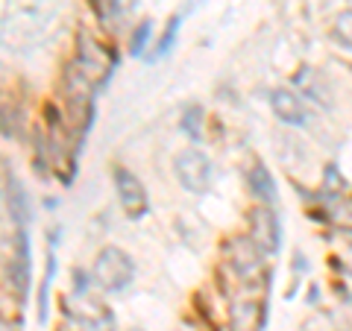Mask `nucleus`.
I'll list each match as a JSON object with an SVG mask.
<instances>
[{"mask_svg": "<svg viewBox=\"0 0 352 331\" xmlns=\"http://www.w3.org/2000/svg\"><path fill=\"white\" fill-rule=\"evenodd\" d=\"M200 117H203V112H200L197 106H191L188 112H185V120H182V129L188 132V135H191L194 141L200 138Z\"/></svg>", "mask_w": 352, "mask_h": 331, "instance_id": "obj_12", "label": "nucleus"}, {"mask_svg": "<svg viewBox=\"0 0 352 331\" xmlns=\"http://www.w3.org/2000/svg\"><path fill=\"white\" fill-rule=\"evenodd\" d=\"M270 106H273V112H276V117L282 120V124H288V126H305L308 124L305 106L300 103V97L291 94V91H273Z\"/></svg>", "mask_w": 352, "mask_h": 331, "instance_id": "obj_5", "label": "nucleus"}, {"mask_svg": "<svg viewBox=\"0 0 352 331\" xmlns=\"http://www.w3.org/2000/svg\"><path fill=\"white\" fill-rule=\"evenodd\" d=\"M264 326V311L261 305H235L232 308V328L235 331H261Z\"/></svg>", "mask_w": 352, "mask_h": 331, "instance_id": "obj_8", "label": "nucleus"}, {"mask_svg": "<svg viewBox=\"0 0 352 331\" xmlns=\"http://www.w3.org/2000/svg\"><path fill=\"white\" fill-rule=\"evenodd\" d=\"M6 279L18 290V296H27V288H30V240H27L24 229H18V235H15L12 258L6 264Z\"/></svg>", "mask_w": 352, "mask_h": 331, "instance_id": "obj_3", "label": "nucleus"}, {"mask_svg": "<svg viewBox=\"0 0 352 331\" xmlns=\"http://www.w3.org/2000/svg\"><path fill=\"white\" fill-rule=\"evenodd\" d=\"M179 24H182V18H170V24H168V30H164V36H162L159 47H156V56H168L170 53L176 36H179Z\"/></svg>", "mask_w": 352, "mask_h": 331, "instance_id": "obj_10", "label": "nucleus"}, {"mask_svg": "<svg viewBox=\"0 0 352 331\" xmlns=\"http://www.w3.org/2000/svg\"><path fill=\"white\" fill-rule=\"evenodd\" d=\"M94 279L103 290H124L132 282V261L120 249L109 247L100 252V258L94 264Z\"/></svg>", "mask_w": 352, "mask_h": 331, "instance_id": "obj_1", "label": "nucleus"}, {"mask_svg": "<svg viewBox=\"0 0 352 331\" xmlns=\"http://www.w3.org/2000/svg\"><path fill=\"white\" fill-rule=\"evenodd\" d=\"M6 208H9V214H12V220L18 223V229H24L30 223V196L9 170H6Z\"/></svg>", "mask_w": 352, "mask_h": 331, "instance_id": "obj_7", "label": "nucleus"}, {"mask_svg": "<svg viewBox=\"0 0 352 331\" xmlns=\"http://www.w3.org/2000/svg\"><path fill=\"white\" fill-rule=\"evenodd\" d=\"M176 176H179L185 191L203 194V191H208V185H212L214 170H212V161H208L200 150H188L176 159Z\"/></svg>", "mask_w": 352, "mask_h": 331, "instance_id": "obj_2", "label": "nucleus"}, {"mask_svg": "<svg viewBox=\"0 0 352 331\" xmlns=\"http://www.w3.org/2000/svg\"><path fill=\"white\" fill-rule=\"evenodd\" d=\"M115 187H118L120 205L126 208L129 217H141L147 212V194L135 173H129L126 168H115Z\"/></svg>", "mask_w": 352, "mask_h": 331, "instance_id": "obj_4", "label": "nucleus"}, {"mask_svg": "<svg viewBox=\"0 0 352 331\" xmlns=\"http://www.w3.org/2000/svg\"><path fill=\"white\" fill-rule=\"evenodd\" d=\"M247 182H250L252 194H256L258 200H264V203H273V200H276V182H273V176H270L267 168L256 164V168L247 173Z\"/></svg>", "mask_w": 352, "mask_h": 331, "instance_id": "obj_9", "label": "nucleus"}, {"mask_svg": "<svg viewBox=\"0 0 352 331\" xmlns=\"http://www.w3.org/2000/svg\"><path fill=\"white\" fill-rule=\"evenodd\" d=\"M335 36L340 38V44H346V47L352 50V12L338 15V21H335Z\"/></svg>", "mask_w": 352, "mask_h": 331, "instance_id": "obj_11", "label": "nucleus"}, {"mask_svg": "<svg viewBox=\"0 0 352 331\" xmlns=\"http://www.w3.org/2000/svg\"><path fill=\"white\" fill-rule=\"evenodd\" d=\"M279 220L273 217L270 212H252V240L264 249V252H276L279 249Z\"/></svg>", "mask_w": 352, "mask_h": 331, "instance_id": "obj_6", "label": "nucleus"}, {"mask_svg": "<svg viewBox=\"0 0 352 331\" xmlns=\"http://www.w3.org/2000/svg\"><path fill=\"white\" fill-rule=\"evenodd\" d=\"M150 32H153L150 24H141L135 30V36H132V41H129V53H132V56H141V53H144V44L150 38Z\"/></svg>", "mask_w": 352, "mask_h": 331, "instance_id": "obj_13", "label": "nucleus"}]
</instances>
